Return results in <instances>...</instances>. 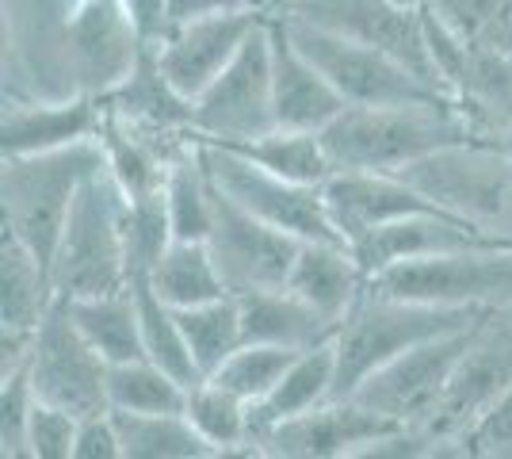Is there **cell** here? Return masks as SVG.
Instances as JSON below:
<instances>
[{
  "instance_id": "1f68e13d",
  "label": "cell",
  "mask_w": 512,
  "mask_h": 459,
  "mask_svg": "<svg viewBox=\"0 0 512 459\" xmlns=\"http://www.w3.org/2000/svg\"><path fill=\"white\" fill-rule=\"evenodd\" d=\"M107 406L123 414H184L188 387L153 360L107 368Z\"/></svg>"
},
{
  "instance_id": "7a4b0ae2",
  "label": "cell",
  "mask_w": 512,
  "mask_h": 459,
  "mask_svg": "<svg viewBox=\"0 0 512 459\" xmlns=\"http://www.w3.org/2000/svg\"><path fill=\"white\" fill-rule=\"evenodd\" d=\"M127 207V192L104 161L81 184L50 261V280L62 299L119 295L130 287Z\"/></svg>"
},
{
  "instance_id": "9c48e42d",
  "label": "cell",
  "mask_w": 512,
  "mask_h": 459,
  "mask_svg": "<svg viewBox=\"0 0 512 459\" xmlns=\"http://www.w3.org/2000/svg\"><path fill=\"white\" fill-rule=\"evenodd\" d=\"M272 127V20H264L214 85L192 100V134L207 142H245Z\"/></svg>"
},
{
  "instance_id": "7c38bea8",
  "label": "cell",
  "mask_w": 512,
  "mask_h": 459,
  "mask_svg": "<svg viewBox=\"0 0 512 459\" xmlns=\"http://www.w3.org/2000/svg\"><path fill=\"white\" fill-rule=\"evenodd\" d=\"M291 16L329 27L356 43L379 46L406 62L413 73H421L428 85L448 88L432 50L428 16L417 0H299Z\"/></svg>"
},
{
  "instance_id": "ba28073f",
  "label": "cell",
  "mask_w": 512,
  "mask_h": 459,
  "mask_svg": "<svg viewBox=\"0 0 512 459\" xmlns=\"http://www.w3.org/2000/svg\"><path fill=\"white\" fill-rule=\"evenodd\" d=\"M398 176L455 215L512 238V157L463 142L409 165Z\"/></svg>"
},
{
  "instance_id": "83f0119b",
  "label": "cell",
  "mask_w": 512,
  "mask_h": 459,
  "mask_svg": "<svg viewBox=\"0 0 512 459\" xmlns=\"http://www.w3.org/2000/svg\"><path fill=\"white\" fill-rule=\"evenodd\" d=\"M195 433L214 448V456H260L253 444V406L245 398H237L230 387L203 379L188 391V406H184Z\"/></svg>"
},
{
  "instance_id": "b9f144b4",
  "label": "cell",
  "mask_w": 512,
  "mask_h": 459,
  "mask_svg": "<svg viewBox=\"0 0 512 459\" xmlns=\"http://www.w3.org/2000/svg\"><path fill=\"white\" fill-rule=\"evenodd\" d=\"M77 4H85V0H77Z\"/></svg>"
},
{
  "instance_id": "d590c367",
  "label": "cell",
  "mask_w": 512,
  "mask_h": 459,
  "mask_svg": "<svg viewBox=\"0 0 512 459\" xmlns=\"http://www.w3.org/2000/svg\"><path fill=\"white\" fill-rule=\"evenodd\" d=\"M77 429H81L77 414L35 398L31 421H27V459H69L77 444Z\"/></svg>"
},
{
  "instance_id": "e575fe53",
  "label": "cell",
  "mask_w": 512,
  "mask_h": 459,
  "mask_svg": "<svg viewBox=\"0 0 512 459\" xmlns=\"http://www.w3.org/2000/svg\"><path fill=\"white\" fill-rule=\"evenodd\" d=\"M417 4L459 46H474L497 23L512 16V0H417Z\"/></svg>"
},
{
  "instance_id": "7402d4cb",
  "label": "cell",
  "mask_w": 512,
  "mask_h": 459,
  "mask_svg": "<svg viewBox=\"0 0 512 459\" xmlns=\"http://www.w3.org/2000/svg\"><path fill=\"white\" fill-rule=\"evenodd\" d=\"M241 322L245 341H268L287 349H314L337 337V322H329L310 303H302L287 287H264V291H241Z\"/></svg>"
},
{
  "instance_id": "52a82bcc",
  "label": "cell",
  "mask_w": 512,
  "mask_h": 459,
  "mask_svg": "<svg viewBox=\"0 0 512 459\" xmlns=\"http://www.w3.org/2000/svg\"><path fill=\"white\" fill-rule=\"evenodd\" d=\"M195 142H199V153H203V165H207L211 180L234 203H241L249 215L264 219L268 226H276V230L299 241H344L341 230L329 219L321 188L268 173L256 161H249L245 153L230 150L222 142H203V138H195Z\"/></svg>"
},
{
  "instance_id": "f1b7e54d",
  "label": "cell",
  "mask_w": 512,
  "mask_h": 459,
  "mask_svg": "<svg viewBox=\"0 0 512 459\" xmlns=\"http://www.w3.org/2000/svg\"><path fill=\"white\" fill-rule=\"evenodd\" d=\"M165 211L176 241H207L214 219V184L203 165L199 142L172 153L165 173Z\"/></svg>"
},
{
  "instance_id": "60d3db41",
  "label": "cell",
  "mask_w": 512,
  "mask_h": 459,
  "mask_svg": "<svg viewBox=\"0 0 512 459\" xmlns=\"http://www.w3.org/2000/svg\"><path fill=\"white\" fill-rule=\"evenodd\" d=\"M264 0H172V20L184 23L192 16H211V12H245L260 8Z\"/></svg>"
},
{
  "instance_id": "4316f807",
  "label": "cell",
  "mask_w": 512,
  "mask_h": 459,
  "mask_svg": "<svg viewBox=\"0 0 512 459\" xmlns=\"http://www.w3.org/2000/svg\"><path fill=\"white\" fill-rule=\"evenodd\" d=\"M203 142H207V138H203ZM222 146L245 153L249 161H256V165L268 169V173L299 180V184H314V188H321L329 176L337 173V169H333V157L325 150L321 131H287V127H272V131L256 134V138L222 142Z\"/></svg>"
},
{
  "instance_id": "603a6c76",
  "label": "cell",
  "mask_w": 512,
  "mask_h": 459,
  "mask_svg": "<svg viewBox=\"0 0 512 459\" xmlns=\"http://www.w3.org/2000/svg\"><path fill=\"white\" fill-rule=\"evenodd\" d=\"M337 398V341H325L314 349H302L291 368L283 372L272 394L253 406V444L279 421L318 410L321 402Z\"/></svg>"
},
{
  "instance_id": "277c9868",
  "label": "cell",
  "mask_w": 512,
  "mask_h": 459,
  "mask_svg": "<svg viewBox=\"0 0 512 459\" xmlns=\"http://www.w3.org/2000/svg\"><path fill=\"white\" fill-rule=\"evenodd\" d=\"M490 310H448V306L409 303V299H386L375 291H363V299L337 329V398H352L367 375L406 349L421 345L428 337H440L451 329H467L482 322Z\"/></svg>"
},
{
  "instance_id": "8d00e7d4",
  "label": "cell",
  "mask_w": 512,
  "mask_h": 459,
  "mask_svg": "<svg viewBox=\"0 0 512 459\" xmlns=\"http://www.w3.org/2000/svg\"><path fill=\"white\" fill-rule=\"evenodd\" d=\"M35 387L27 364L4 372V391H0V444L4 456H27V421H31V406H35Z\"/></svg>"
},
{
  "instance_id": "ac0fdd59",
  "label": "cell",
  "mask_w": 512,
  "mask_h": 459,
  "mask_svg": "<svg viewBox=\"0 0 512 459\" xmlns=\"http://www.w3.org/2000/svg\"><path fill=\"white\" fill-rule=\"evenodd\" d=\"M348 108L333 81L321 73L299 43L291 39L287 20H272V115L287 131H325Z\"/></svg>"
},
{
  "instance_id": "2e32d148",
  "label": "cell",
  "mask_w": 512,
  "mask_h": 459,
  "mask_svg": "<svg viewBox=\"0 0 512 459\" xmlns=\"http://www.w3.org/2000/svg\"><path fill=\"white\" fill-rule=\"evenodd\" d=\"M478 245H512V238L463 219L448 207H436V211H417L406 219L386 222L379 230H371L363 241H356L352 249L371 276V272L390 268L398 261H417V257H436V253H455V249H478Z\"/></svg>"
},
{
  "instance_id": "cb8c5ba5",
  "label": "cell",
  "mask_w": 512,
  "mask_h": 459,
  "mask_svg": "<svg viewBox=\"0 0 512 459\" xmlns=\"http://www.w3.org/2000/svg\"><path fill=\"white\" fill-rule=\"evenodd\" d=\"M58 291L46 268L16 234L4 230L0 245V333L35 337L46 310L54 306Z\"/></svg>"
},
{
  "instance_id": "f35d334b",
  "label": "cell",
  "mask_w": 512,
  "mask_h": 459,
  "mask_svg": "<svg viewBox=\"0 0 512 459\" xmlns=\"http://www.w3.org/2000/svg\"><path fill=\"white\" fill-rule=\"evenodd\" d=\"M73 459H123V440H119V425H115L111 410L81 417Z\"/></svg>"
},
{
  "instance_id": "d4e9b609",
  "label": "cell",
  "mask_w": 512,
  "mask_h": 459,
  "mask_svg": "<svg viewBox=\"0 0 512 459\" xmlns=\"http://www.w3.org/2000/svg\"><path fill=\"white\" fill-rule=\"evenodd\" d=\"M73 322L81 326L88 345L104 356L107 364H130V360H150L146 356V337H142V318L134 291L119 295H96V299H65Z\"/></svg>"
},
{
  "instance_id": "ab89813d",
  "label": "cell",
  "mask_w": 512,
  "mask_h": 459,
  "mask_svg": "<svg viewBox=\"0 0 512 459\" xmlns=\"http://www.w3.org/2000/svg\"><path fill=\"white\" fill-rule=\"evenodd\" d=\"M119 4H123V12L130 16L134 31L142 35V43L150 46V50L176 27V20H172V0H119Z\"/></svg>"
},
{
  "instance_id": "8992f818",
  "label": "cell",
  "mask_w": 512,
  "mask_h": 459,
  "mask_svg": "<svg viewBox=\"0 0 512 459\" xmlns=\"http://www.w3.org/2000/svg\"><path fill=\"white\" fill-rule=\"evenodd\" d=\"M291 39L314 66L333 81L348 108H386V104H440L448 100L444 88L428 85L421 73L386 54L379 46L356 43L318 23L283 16Z\"/></svg>"
},
{
  "instance_id": "30bf717a",
  "label": "cell",
  "mask_w": 512,
  "mask_h": 459,
  "mask_svg": "<svg viewBox=\"0 0 512 459\" xmlns=\"http://www.w3.org/2000/svg\"><path fill=\"white\" fill-rule=\"evenodd\" d=\"M107 368L111 364L88 345V337L69 314V303L58 295L35 329V341L27 352V375H31L35 394L77 417L104 414L111 410L107 406Z\"/></svg>"
},
{
  "instance_id": "484cf974",
  "label": "cell",
  "mask_w": 512,
  "mask_h": 459,
  "mask_svg": "<svg viewBox=\"0 0 512 459\" xmlns=\"http://www.w3.org/2000/svg\"><path fill=\"white\" fill-rule=\"evenodd\" d=\"M146 280H150L153 291L169 306H176V310L230 295V287L222 280V272H218V264H214L207 241L172 238L169 245H165V253L157 257V264L150 268Z\"/></svg>"
},
{
  "instance_id": "ffe728a7",
  "label": "cell",
  "mask_w": 512,
  "mask_h": 459,
  "mask_svg": "<svg viewBox=\"0 0 512 459\" xmlns=\"http://www.w3.org/2000/svg\"><path fill=\"white\" fill-rule=\"evenodd\" d=\"M100 127L104 104L96 96H73L58 104H8L0 119V146L4 157L50 153L100 138Z\"/></svg>"
},
{
  "instance_id": "74e56055",
  "label": "cell",
  "mask_w": 512,
  "mask_h": 459,
  "mask_svg": "<svg viewBox=\"0 0 512 459\" xmlns=\"http://www.w3.org/2000/svg\"><path fill=\"white\" fill-rule=\"evenodd\" d=\"M463 452L482 459H512V383L470 421L463 433Z\"/></svg>"
},
{
  "instance_id": "d6986e66",
  "label": "cell",
  "mask_w": 512,
  "mask_h": 459,
  "mask_svg": "<svg viewBox=\"0 0 512 459\" xmlns=\"http://www.w3.org/2000/svg\"><path fill=\"white\" fill-rule=\"evenodd\" d=\"M69 35H73V58H77L81 77H88L92 88H100L104 96L111 88L123 85L134 73V66L142 62V54L150 50L142 43V35L134 31V23L119 0L77 4Z\"/></svg>"
},
{
  "instance_id": "f546056e",
  "label": "cell",
  "mask_w": 512,
  "mask_h": 459,
  "mask_svg": "<svg viewBox=\"0 0 512 459\" xmlns=\"http://www.w3.org/2000/svg\"><path fill=\"white\" fill-rule=\"evenodd\" d=\"M176 318H180L184 341H188L195 368H199L203 379H211L245 345V322H241L237 295H222V299H211V303L184 306V310H176Z\"/></svg>"
},
{
  "instance_id": "5bb4252c",
  "label": "cell",
  "mask_w": 512,
  "mask_h": 459,
  "mask_svg": "<svg viewBox=\"0 0 512 459\" xmlns=\"http://www.w3.org/2000/svg\"><path fill=\"white\" fill-rule=\"evenodd\" d=\"M264 23L260 8L245 12H211L176 23L161 43L153 46V58L161 77L169 81L184 100L203 96L214 85V77L237 58L245 39Z\"/></svg>"
},
{
  "instance_id": "9a60e30c",
  "label": "cell",
  "mask_w": 512,
  "mask_h": 459,
  "mask_svg": "<svg viewBox=\"0 0 512 459\" xmlns=\"http://www.w3.org/2000/svg\"><path fill=\"white\" fill-rule=\"evenodd\" d=\"M402 429V421L363 406L360 398H329L318 410L279 421L256 440L260 456L283 459H360L375 440Z\"/></svg>"
},
{
  "instance_id": "4fadbf2b",
  "label": "cell",
  "mask_w": 512,
  "mask_h": 459,
  "mask_svg": "<svg viewBox=\"0 0 512 459\" xmlns=\"http://www.w3.org/2000/svg\"><path fill=\"white\" fill-rule=\"evenodd\" d=\"M207 245H211V257L230 287V295H241V291L287 287L302 241L249 215L241 203H234L214 184V219Z\"/></svg>"
},
{
  "instance_id": "3957f363",
  "label": "cell",
  "mask_w": 512,
  "mask_h": 459,
  "mask_svg": "<svg viewBox=\"0 0 512 459\" xmlns=\"http://www.w3.org/2000/svg\"><path fill=\"white\" fill-rule=\"evenodd\" d=\"M100 165H104L100 138L50 153L4 157V176H0L4 230L16 234L46 268L54 261L73 199Z\"/></svg>"
},
{
  "instance_id": "6da1fadb",
  "label": "cell",
  "mask_w": 512,
  "mask_h": 459,
  "mask_svg": "<svg viewBox=\"0 0 512 459\" xmlns=\"http://www.w3.org/2000/svg\"><path fill=\"white\" fill-rule=\"evenodd\" d=\"M321 138L337 173H402L448 146L474 142L467 119H459L448 100L344 108Z\"/></svg>"
},
{
  "instance_id": "e0dca14e",
  "label": "cell",
  "mask_w": 512,
  "mask_h": 459,
  "mask_svg": "<svg viewBox=\"0 0 512 459\" xmlns=\"http://www.w3.org/2000/svg\"><path fill=\"white\" fill-rule=\"evenodd\" d=\"M321 192H325L329 219L348 245L363 241L386 222L444 207L398 173H333L321 184Z\"/></svg>"
},
{
  "instance_id": "d6a6232c",
  "label": "cell",
  "mask_w": 512,
  "mask_h": 459,
  "mask_svg": "<svg viewBox=\"0 0 512 459\" xmlns=\"http://www.w3.org/2000/svg\"><path fill=\"white\" fill-rule=\"evenodd\" d=\"M130 291H134V303H138V318H142V337H146V356L153 364H161L165 372H172L188 391L195 383H203V375L195 368L192 349L184 341V329H180V318L157 291L150 287L146 276H134L130 280Z\"/></svg>"
},
{
  "instance_id": "836d02e7",
  "label": "cell",
  "mask_w": 512,
  "mask_h": 459,
  "mask_svg": "<svg viewBox=\"0 0 512 459\" xmlns=\"http://www.w3.org/2000/svg\"><path fill=\"white\" fill-rule=\"evenodd\" d=\"M299 356V349L287 345H268V341H245L241 349L211 375L214 383L230 387L237 398H245L249 406H256L260 398H268L283 372L291 368V360Z\"/></svg>"
},
{
  "instance_id": "44dd1931",
  "label": "cell",
  "mask_w": 512,
  "mask_h": 459,
  "mask_svg": "<svg viewBox=\"0 0 512 459\" xmlns=\"http://www.w3.org/2000/svg\"><path fill=\"white\" fill-rule=\"evenodd\" d=\"M287 291H295L302 303L341 326L367 291V268L348 241H302L287 276Z\"/></svg>"
},
{
  "instance_id": "5b68a950",
  "label": "cell",
  "mask_w": 512,
  "mask_h": 459,
  "mask_svg": "<svg viewBox=\"0 0 512 459\" xmlns=\"http://www.w3.org/2000/svg\"><path fill=\"white\" fill-rule=\"evenodd\" d=\"M367 291L448 310H497L512 303V245H478L398 261L371 272Z\"/></svg>"
},
{
  "instance_id": "4dcf8cb0",
  "label": "cell",
  "mask_w": 512,
  "mask_h": 459,
  "mask_svg": "<svg viewBox=\"0 0 512 459\" xmlns=\"http://www.w3.org/2000/svg\"><path fill=\"white\" fill-rule=\"evenodd\" d=\"M123 459H207L214 448L195 433L188 414H123L111 410Z\"/></svg>"
},
{
  "instance_id": "8fae6325",
  "label": "cell",
  "mask_w": 512,
  "mask_h": 459,
  "mask_svg": "<svg viewBox=\"0 0 512 459\" xmlns=\"http://www.w3.org/2000/svg\"><path fill=\"white\" fill-rule=\"evenodd\" d=\"M478 326L482 322H474L467 329H451V333H440V337H428L421 345H413L402 356H394L390 364H383L375 375H367L363 387L352 398H360L363 406L394 417L402 425L432 421V414L440 410V402L448 394L451 379L459 372V364H463V356L474 345Z\"/></svg>"
}]
</instances>
